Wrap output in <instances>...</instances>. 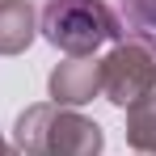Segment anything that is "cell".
I'll return each mask as SVG.
<instances>
[{"mask_svg":"<svg viewBox=\"0 0 156 156\" xmlns=\"http://www.w3.org/2000/svg\"><path fill=\"white\" fill-rule=\"evenodd\" d=\"M127 139L139 148V152H156V97H152V93H148L144 101H135V105H131Z\"/></svg>","mask_w":156,"mask_h":156,"instance_id":"6","label":"cell"},{"mask_svg":"<svg viewBox=\"0 0 156 156\" xmlns=\"http://www.w3.org/2000/svg\"><path fill=\"white\" fill-rule=\"evenodd\" d=\"M34 38V13L30 0H0V55H13L30 47Z\"/></svg>","mask_w":156,"mask_h":156,"instance_id":"5","label":"cell"},{"mask_svg":"<svg viewBox=\"0 0 156 156\" xmlns=\"http://www.w3.org/2000/svg\"><path fill=\"white\" fill-rule=\"evenodd\" d=\"M156 84V55L148 42H122L101 63V89L114 105H135L152 93Z\"/></svg>","mask_w":156,"mask_h":156,"instance_id":"3","label":"cell"},{"mask_svg":"<svg viewBox=\"0 0 156 156\" xmlns=\"http://www.w3.org/2000/svg\"><path fill=\"white\" fill-rule=\"evenodd\" d=\"M17 144L34 156H97L101 152V127L80 118V114L34 105L17 118Z\"/></svg>","mask_w":156,"mask_h":156,"instance_id":"1","label":"cell"},{"mask_svg":"<svg viewBox=\"0 0 156 156\" xmlns=\"http://www.w3.org/2000/svg\"><path fill=\"white\" fill-rule=\"evenodd\" d=\"M97 89H101V63H89V59H72L51 76L55 101H89Z\"/></svg>","mask_w":156,"mask_h":156,"instance_id":"4","label":"cell"},{"mask_svg":"<svg viewBox=\"0 0 156 156\" xmlns=\"http://www.w3.org/2000/svg\"><path fill=\"white\" fill-rule=\"evenodd\" d=\"M42 30L68 55H89L101 42L118 38V21L105 9V0H47Z\"/></svg>","mask_w":156,"mask_h":156,"instance_id":"2","label":"cell"},{"mask_svg":"<svg viewBox=\"0 0 156 156\" xmlns=\"http://www.w3.org/2000/svg\"><path fill=\"white\" fill-rule=\"evenodd\" d=\"M127 4V17L139 30H156V0H122Z\"/></svg>","mask_w":156,"mask_h":156,"instance_id":"7","label":"cell"}]
</instances>
